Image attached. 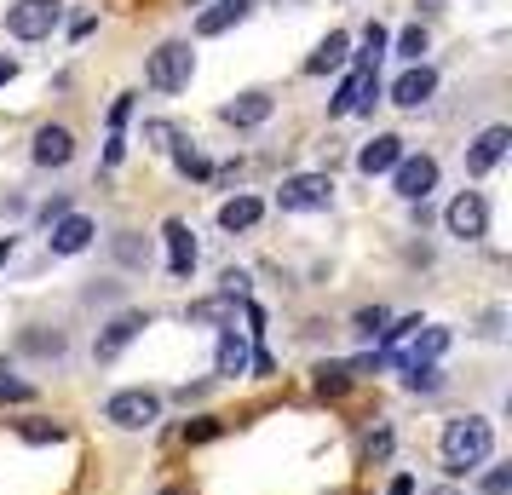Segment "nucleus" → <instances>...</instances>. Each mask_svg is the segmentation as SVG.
<instances>
[{
	"label": "nucleus",
	"instance_id": "f257e3e1",
	"mask_svg": "<svg viewBox=\"0 0 512 495\" xmlns=\"http://www.w3.org/2000/svg\"><path fill=\"white\" fill-rule=\"evenodd\" d=\"M489 449H495V426L478 421V415H461V421L443 426V467H449V472L484 467Z\"/></svg>",
	"mask_w": 512,
	"mask_h": 495
},
{
	"label": "nucleus",
	"instance_id": "f03ea898",
	"mask_svg": "<svg viewBox=\"0 0 512 495\" xmlns=\"http://www.w3.org/2000/svg\"><path fill=\"white\" fill-rule=\"evenodd\" d=\"M190 70H196V52L185 41H162V47L144 58V81L156 87V93H179L190 87Z\"/></svg>",
	"mask_w": 512,
	"mask_h": 495
},
{
	"label": "nucleus",
	"instance_id": "7ed1b4c3",
	"mask_svg": "<svg viewBox=\"0 0 512 495\" xmlns=\"http://www.w3.org/2000/svg\"><path fill=\"white\" fill-rule=\"evenodd\" d=\"M58 24H64V0H12L6 6V29L18 41H47Z\"/></svg>",
	"mask_w": 512,
	"mask_h": 495
},
{
	"label": "nucleus",
	"instance_id": "20e7f679",
	"mask_svg": "<svg viewBox=\"0 0 512 495\" xmlns=\"http://www.w3.org/2000/svg\"><path fill=\"white\" fill-rule=\"evenodd\" d=\"M104 421L121 426V432H139V426L162 421V398H156V392H144V386H133V392H116V398L104 403Z\"/></svg>",
	"mask_w": 512,
	"mask_h": 495
},
{
	"label": "nucleus",
	"instance_id": "39448f33",
	"mask_svg": "<svg viewBox=\"0 0 512 495\" xmlns=\"http://www.w3.org/2000/svg\"><path fill=\"white\" fill-rule=\"evenodd\" d=\"M328 196H334V179H328V173H294V179H282L277 208L282 213H311V208H328Z\"/></svg>",
	"mask_w": 512,
	"mask_h": 495
},
{
	"label": "nucleus",
	"instance_id": "423d86ee",
	"mask_svg": "<svg viewBox=\"0 0 512 495\" xmlns=\"http://www.w3.org/2000/svg\"><path fill=\"white\" fill-rule=\"evenodd\" d=\"M432 185H438V162H432V156H403V162L392 167V190L403 202H426Z\"/></svg>",
	"mask_w": 512,
	"mask_h": 495
},
{
	"label": "nucleus",
	"instance_id": "0eeeda50",
	"mask_svg": "<svg viewBox=\"0 0 512 495\" xmlns=\"http://www.w3.org/2000/svg\"><path fill=\"white\" fill-rule=\"evenodd\" d=\"M443 225H449V236H461V242H478V236L489 231V208L478 190H461L455 202H449V213H443Z\"/></svg>",
	"mask_w": 512,
	"mask_h": 495
},
{
	"label": "nucleus",
	"instance_id": "6e6552de",
	"mask_svg": "<svg viewBox=\"0 0 512 495\" xmlns=\"http://www.w3.org/2000/svg\"><path fill=\"white\" fill-rule=\"evenodd\" d=\"M374 104V64H357V70L340 81V93L328 98V116H357Z\"/></svg>",
	"mask_w": 512,
	"mask_h": 495
},
{
	"label": "nucleus",
	"instance_id": "1a4fd4ad",
	"mask_svg": "<svg viewBox=\"0 0 512 495\" xmlns=\"http://www.w3.org/2000/svg\"><path fill=\"white\" fill-rule=\"evenodd\" d=\"M144 329H150V317H144V311H121L116 323H110V329L98 334L93 357H98V363H110V357H121V352H127V346H133V340H139Z\"/></svg>",
	"mask_w": 512,
	"mask_h": 495
},
{
	"label": "nucleus",
	"instance_id": "9d476101",
	"mask_svg": "<svg viewBox=\"0 0 512 495\" xmlns=\"http://www.w3.org/2000/svg\"><path fill=\"white\" fill-rule=\"evenodd\" d=\"M432 93H438V70H432V64H409V70L392 81V104L397 110H420Z\"/></svg>",
	"mask_w": 512,
	"mask_h": 495
},
{
	"label": "nucleus",
	"instance_id": "9b49d317",
	"mask_svg": "<svg viewBox=\"0 0 512 495\" xmlns=\"http://www.w3.org/2000/svg\"><path fill=\"white\" fill-rule=\"evenodd\" d=\"M507 150H512V127H484V133L472 139V150H466V173H472V179H484Z\"/></svg>",
	"mask_w": 512,
	"mask_h": 495
},
{
	"label": "nucleus",
	"instance_id": "f8f14e48",
	"mask_svg": "<svg viewBox=\"0 0 512 495\" xmlns=\"http://www.w3.org/2000/svg\"><path fill=\"white\" fill-rule=\"evenodd\" d=\"M403 162V139H397V133H374L369 144H363V150H357V167H363V173H392V167Z\"/></svg>",
	"mask_w": 512,
	"mask_h": 495
},
{
	"label": "nucleus",
	"instance_id": "ddd939ff",
	"mask_svg": "<svg viewBox=\"0 0 512 495\" xmlns=\"http://www.w3.org/2000/svg\"><path fill=\"white\" fill-rule=\"evenodd\" d=\"M449 352V329H420L403 352H392L397 369H415V363H438V357Z\"/></svg>",
	"mask_w": 512,
	"mask_h": 495
},
{
	"label": "nucleus",
	"instance_id": "4468645a",
	"mask_svg": "<svg viewBox=\"0 0 512 495\" xmlns=\"http://www.w3.org/2000/svg\"><path fill=\"white\" fill-rule=\"evenodd\" d=\"M162 236H167V271H173V277H190V271H196V242H190V225H185V219H167Z\"/></svg>",
	"mask_w": 512,
	"mask_h": 495
},
{
	"label": "nucleus",
	"instance_id": "2eb2a0df",
	"mask_svg": "<svg viewBox=\"0 0 512 495\" xmlns=\"http://www.w3.org/2000/svg\"><path fill=\"white\" fill-rule=\"evenodd\" d=\"M47 242H52V254H81L87 242H93V219L87 213H64L58 225H47Z\"/></svg>",
	"mask_w": 512,
	"mask_h": 495
},
{
	"label": "nucleus",
	"instance_id": "dca6fc26",
	"mask_svg": "<svg viewBox=\"0 0 512 495\" xmlns=\"http://www.w3.org/2000/svg\"><path fill=\"white\" fill-rule=\"evenodd\" d=\"M70 156H75L70 127H41L35 133V162L41 167H70Z\"/></svg>",
	"mask_w": 512,
	"mask_h": 495
},
{
	"label": "nucleus",
	"instance_id": "f3484780",
	"mask_svg": "<svg viewBox=\"0 0 512 495\" xmlns=\"http://www.w3.org/2000/svg\"><path fill=\"white\" fill-rule=\"evenodd\" d=\"M242 18H248V0H213L208 12L196 18V35H202V41H208V35H225V29H236Z\"/></svg>",
	"mask_w": 512,
	"mask_h": 495
},
{
	"label": "nucleus",
	"instance_id": "a211bd4d",
	"mask_svg": "<svg viewBox=\"0 0 512 495\" xmlns=\"http://www.w3.org/2000/svg\"><path fill=\"white\" fill-rule=\"evenodd\" d=\"M219 116L231 121V127H259V121H271V93H242V98H231Z\"/></svg>",
	"mask_w": 512,
	"mask_h": 495
},
{
	"label": "nucleus",
	"instance_id": "6ab92c4d",
	"mask_svg": "<svg viewBox=\"0 0 512 495\" xmlns=\"http://www.w3.org/2000/svg\"><path fill=\"white\" fill-rule=\"evenodd\" d=\"M346 52H351V41L340 35V29H334V35H328L323 47H317L311 58H305V75H328V70H340V64H346Z\"/></svg>",
	"mask_w": 512,
	"mask_h": 495
},
{
	"label": "nucleus",
	"instance_id": "aec40b11",
	"mask_svg": "<svg viewBox=\"0 0 512 495\" xmlns=\"http://www.w3.org/2000/svg\"><path fill=\"white\" fill-rule=\"evenodd\" d=\"M259 213H265V208H259L254 196H231V202L219 208V225H225V231H254Z\"/></svg>",
	"mask_w": 512,
	"mask_h": 495
},
{
	"label": "nucleus",
	"instance_id": "412c9836",
	"mask_svg": "<svg viewBox=\"0 0 512 495\" xmlns=\"http://www.w3.org/2000/svg\"><path fill=\"white\" fill-rule=\"evenodd\" d=\"M248 340H242V334L236 329H225V340H219V375H242V369H248Z\"/></svg>",
	"mask_w": 512,
	"mask_h": 495
},
{
	"label": "nucleus",
	"instance_id": "4be33fe9",
	"mask_svg": "<svg viewBox=\"0 0 512 495\" xmlns=\"http://www.w3.org/2000/svg\"><path fill=\"white\" fill-rule=\"evenodd\" d=\"M190 323H236V300L219 294V300H196L190 306Z\"/></svg>",
	"mask_w": 512,
	"mask_h": 495
},
{
	"label": "nucleus",
	"instance_id": "5701e85b",
	"mask_svg": "<svg viewBox=\"0 0 512 495\" xmlns=\"http://www.w3.org/2000/svg\"><path fill=\"white\" fill-rule=\"evenodd\" d=\"M346 386H351V369H346V363H323V369H317V392H323V398H340Z\"/></svg>",
	"mask_w": 512,
	"mask_h": 495
},
{
	"label": "nucleus",
	"instance_id": "b1692460",
	"mask_svg": "<svg viewBox=\"0 0 512 495\" xmlns=\"http://www.w3.org/2000/svg\"><path fill=\"white\" fill-rule=\"evenodd\" d=\"M403 386H409V392H438L443 369H438V363H415V369H403Z\"/></svg>",
	"mask_w": 512,
	"mask_h": 495
},
{
	"label": "nucleus",
	"instance_id": "393cba45",
	"mask_svg": "<svg viewBox=\"0 0 512 495\" xmlns=\"http://www.w3.org/2000/svg\"><path fill=\"white\" fill-rule=\"evenodd\" d=\"M386 323H392V317H386V306L357 311V334H363V340H380V334H386Z\"/></svg>",
	"mask_w": 512,
	"mask_h": 495
},
{
	"label": "nucleus",
	"instance_id": "a878e982",
	"mask_svg": "<svg viewBox=\"0 0 512 495\" xmlns=\"http://www.w3.org/2000/svg\"><path fill=\"white\" fill-rule=\"evenodd\" d=\"M173 162H179V173H190V179H208V173H213L208 156H196L190 144H179V150H173Z\"/></svg>",
	"mask_w": 512,
	"mask_h": 495
},
{
	"label": "nucleus",
	"instance_id": "bb28decb",
	"mask_svg": "<svg viewBox=\"0 0 512 495\" xmlns=\"http://www.w3.org/2000/svg\"><path fill=\"white\" fill-rule=\"evenodd\" d=\"M397 52H403L409 64H420V52H426V29H420V24H409L403 35H397Z\"/></svg>",
	"mask_w": 512,
	"mask_h": 495
},
{
	"label": "nucleus",
	"instance_id": "cd10ccee",
	"mask_svg": "<svg viewBox=\"0 0 512 495\" xmlns=\"http://www.w3.org/2000/svg\"><path fill=\"white\" fill-rule=\"evenodd\" d=\"M24 438H29V444H58V438H64V426H58V421H24Z\"/></svg>",
	"mask_w": 512,
	"mask_h": 495
},
{
	"label": "nucleus",
	"instance_id": "c85d7f7f",
	"mask_svg": "<svg viewBox=\"0 0 512 495\" xmlns=\"http://www.w3.org/2000/svg\"><path fill=\"white\" fill-rule=\"evenodd\" d=\"M29 398H35V392H29L24 380H12L6 369H0V403H29Z\"/></svg>",
	"mask_w": 512,
	"mask_h": 495
},
{
	"label": "nucleus",
	"instance_id": "c756f323",
	"mask_svg": "<svg viewBox=\"0 0 512 495\" xmlns=\"http://www.w3.org/2000/svg\"><path fill=\"white\" fill-rule=\"evenodd\" d=\"M363 47H369V52H363V64H374V58L386 52V29H380V24H369V29H363Z\"/></svg>",
	"mask_w": 512,
	"mask_h": 495
},
{
	"label": "nucleus",
	"instance_id": "7c9ffc66",
	"mask_svg": "<svg viewBox=\"0 0 512 495\" xmlns=\"http://www.w3.org/2000/svg\"><path fill=\"white\" fill-rule=\"evenodd\" d=\"M127 116H133V93H121L116 104H110V133H121V127H127Z\"/></svg>",
	"mask_w": 512,
	"mask_h": 495
},
{
	"label": "nucleus",
	"instance_id": "2f4dec72",
	"mask_svg": "<svg viewBox=\"0 0 512 495\" xmlns=\"http://www.w3.org/2000/svg\"><path fill=\"white\" fill-rule=\"evenodd\" d=\"M507 490H512V472H507V467L484 472V495H507Z\"/></svg>",
	"mask_w": 512,
	"mask_h": 495
},
{
	"label": "nucleus",
	"instance_id": "473e14b6",
	"mask_svg": "<svg viewBox=\"0 0 512 495\" xmlns=\"http://www.w3.org/2000/svg\"><path fill=\"white\" fill-rule=\"evenodd\" d=\"M144 139L156 144V150H173V127H167V121H150V127H144Z\"/></svg>",
	"mask_w": 512,
	"mask_h": 495
},
{
	"label": "nucleus",
	"instance_id": "72a5a7b5",
	"mask_svg": "<svg viewBox=\"0 0 512 495\" xmlns=\"http://www.w3.org/2000/svg\"><path fill=\"white\" fill-rule=\"evenodd\" d=\"M121 156H127V139L110 133V144H104V167H121Z\"/></svg>",
	"mask_w": 512,
	"mask_h": 495
},
{
	"label": "nucleus",
	"instance_id": "f704fd0d",
	"mask_svg": "<svg viewBox=\"0 0 512 495\" xmlns=\"http://www.w3.org/2000/svg\"><path fill=\"white\" fill-rule=\"evenodd\" d=\"M213 432H219V421H196V426H190V432H185V438H190V444H208Z\"/></svg>",
	"mask_w": 512,
	"mask_h": 495
},
{
	"label": "nucleus",
	"instance_id": "c9c22d12",
	"mask_svg": "<svg viewBox=\"0 0 512 495\" xmlns=\"http://www.w3.org/2000/svg\"><path fill=\"white\" fill-rule=\"evenodd\" d=\"M64 213H70V202H64V196H58V202H47V208H41V225H58V219H64Z\"/></svg>",
	"mask_w": 512,
	"mask_h": 495
},
{
	"label": "nucleus",
	"instance_id": "e433bc0d",
	"mask_svg": "<svg viewBox=\"0 0 512 495\" xmlns=\"http://www.w3.org/2000/svg\"><path fill=\"white\" fill-rule=\"evenodd\" d=\"M116 254H121L127 265H139V260H144V254H139V242H133V236H121V242H116Z\"/></svg>",
	"mask_w": 512,
	"mask_h": 495
},
{
	"label": "nucleus",
	"instance_id": "4c0bfd02",
	"mask_svg": "<svg viewBox=\"0 0 512 495\" xmlns=\"http://www.w3.org/2000/svg\"><path fill=\"white\" fill-rule=\"evenodd\" d=\"M386 495H415V478H409V472H397L392 484H386Z\"/></svg>",
	"mask_w": 512,
	"mask_h": 495
},
{
	"label": "nucleus",
	"instance_id": "58836bf2",
	"mask_svg": "<svg viewBox=\"0 0 512 495\" xmlns=\"http://www.w3.org/2000/svg\"><path fill=\"white\" fill-rule=\"evenodd\" d=\"M386 449H392V432H374V438H369V461H374V455H386Z\"/></svg>",
	"mask_w": 512,
	"mask_h": 495
},
{
	"label": "nucleus",
	"instance_id": "ea45409f",
	"mask_svg": "<svg viewBox=\"0 0 512 495\" xmlns=\"http://www.w3.org/2000/svg\"><path fill=\"white\" fill-rule=\"evenodd\" d=\"M415 6H420V18H438L443 12V0H415Z\"/></svg>",
	"mask_w": 512,
	"mask_h": 495
},
{
	"label": "nucleus",
	"instance_id": "a19ab883",
	"mask_svg": "<svg viewBox=\"0 0 512 495\" xmlns=\"http://www.w3.org/2000/svg\"><path fill=\"white\" fill-rule=\"evenodd\" d=\"M12 75H18V64H12V58H0V87H6Z\"/></svg>",
	"mask_w": 512,
	"mask_h": 495
},
{
	"label": "nucleus",
	"instance_id": "79ce46f5",
	"mask_svg": "<svg viewBox=\"0 0 512 495\" xmlns=\"http://www.w3.org/2000/svg\"><path fill=\"white\" fill-rule=\"evenodd\" d=\"M162 495H179V490H162Z\"/></svg>",
	"mask_w": 512,
	"mask_h": 495
},
{
	"label": "nucleus",
	"instance_id": "37998d69",
	"mask_svg": "<svg viewBox=\"0 0 512 495\" xmlns=\"http://www.w3.org/2000/svg\"><path fill=\"white\" fill-rule=\"evenodd\" d=\"M0 260H6V248H0Z\"/></svg>",
	"mask_w": 512,
	"mask_h": 495
}]
</instances>
